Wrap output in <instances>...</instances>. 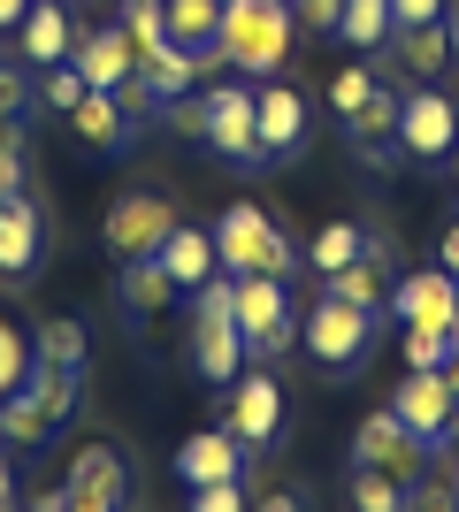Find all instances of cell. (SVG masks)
<instances>
[{"instance_id":"cell-22","label":"cell","mask_w":459,"mask_h":512,"mask_svg":"<svg viewBox=\"0 0 459 512\" xmlns=\"http://www.w3.org/2000/svg\"><path fill=\"white\" fill-rule=\"evenodd\" d=\"M69 130H77L92 153H123V146H131V115H123L115 92H85V100L69 107Z\"/></svg>"},{"instance_id":"cell-29","label":"cell","mask_w":459,"mask_h":512,"mask_svg":"<svg viewBox=\"0 0 459 512\" xmlns=\"http://www.w3.org/2000/svg\"><path fill=\"white\" fill-rule=\"evenodd\" d=\"M138 77H146V85H153V100L169 107V100H184V92H192L199 62H192V54H184V46H161V54H146V62H138Z\"/></svg>"},{"instance_id":"cell-30","label":"cell","mask_w":459,"mask_h":512,"mask_svg":"<svg viewBox=\"0 0 459 512\" xmlns=\"http://www.w3.org/2000/svg\"><path fill=\"white\" fill-rule=\"evenodd\" d=\"M337 31H345L360 54H375V46L398 31V23H391V0H345V23H337Z\"/></svg>"},{"instance_id":"cell-33","label":"cell","mask_w":459,"mask_h":512,"mask_svg":"<svg viewBox=\"0 0 459 512\" xmlns=\"http://www.w3.org/2000/svg\"><path fill=\"white\" fill-rule=\"evenodd\" d=\"M31 367H39V352H31V337H23L16 321L0 314V398H8V390H16L23 375H31Z\"/></svg>"},{"instance_id":"cell-21","label":"cell","mask_w":459,"mask_h":512,"mask_svg":"<svg viewBox=\"0 0 459 512\" xmlns=\"http://www.w3.org/2000/svg\"><path fill=\"white\" fill-rule=\"evenodd\" d=\"M306 138V100L291 85H261V161H291Z\"/></svg>"},{"instance_id":"cell-47","label":"cell","mask_w":459,"mask_h":512,"mask_svg":"<svg viewBox=\"0 0 459 512\" xmlns=\"http://www.w3.org/2000/svg\"><path fill=\"white\" fill-rule=\"evenodd\" d=\"M31 16V0H0V31H8V23H23Z\"/></svg>"},{"instance_id":"cell-8","label":"cell","mask_w":459,"mask_h":512,"mask_svg":"<svg viewBox=\"0 0 459 512\" xmlns=\"http://www.w3.org/2000/svg\"><path fill=\"white\" fill-rule=\"evenodd\" d=\"M176 230H184V222H176V207L161 192H123L108 207V222H100V237H108L115 260H153Z\"/></svg>"},{"instance_id":"cell-39","label":"cell","mask_w":459,"mask_h":512,"mask_svg":"<svg viewBox=\"0 0 459 512\" xmlns=\"http://www.w3.org/2000/svg\"><path fill=\"white\" fill-rule=\"evenodd\" d=\"M291 16H299L306 31H337V23H345V0H291Z\"/></svg>"},{"instance_id":"cell-49","label":"cell","mask_w":459,"mask_h":512,"mask_svg":"<svg viewBox=\"0 0 459 512\" xmlns=\"http://www.w3.org/2000/svg\"><path fill=\"white\" fill-rule=\"evenodd\" d=\"M444 31H452V62H459V0L444 8Z\"/></svg>"},{"instance_id":"cell-26","label":"cell","mask_w":459,"mask_h":512,"mask_svg":"<svg viewBox=\"0 0 459 512\" xmlns=\"http://www.w3.org/2000/svg\"><path fill=\"white\" fill-rule=\"evenodd\" d=\"M115 291H123L131 321H146V314H161V306L176 299V276L161 268V253H153V260H123V283H115Z\"/></svg>"},{"instance_id":"cell-51","label":"cell","mask_w":459,"mask_h":512,"mask_svg":"<svg viewBox=\"0 0 459 512\" xmlns=\"http://www.w3.org/2000/svg\"><path fill=\"white\" fill-rule=\"evenodd\" d=\"M452 107H459V92H452Z\"/></svg>"},{"instance_id":"cell-17","label":"cell","mask_w":459,"mask_h":512,"mask_svg":"<svg viewBox=\"0 0 459 512\" xmlns=\"http://www.w3.org/2000/svg\"><path fill=\"white\" fill-rule=\"evenodd\" d=\"M176 482H245V444L230 428H192L184 444H176Z\"/></svg>"},{"instance_id":"cell-19","label":"cell","mask_w":459,"mask_h":512,"mask_svg":"<svg viewBox=\"0 0 459 512\" xmlns=\"http://www.w3.org/2000/svg\"><path fill=\"white\" fill-rule=\"evenodd\" d=\"M398 92L391 85H375V100L360 107V115H345V146L360 153V161H368V169H383V161H391L398 153Z\"/></svg>"},{"instance_id":"cell-3","label":"cell","mask_w":459,"mask_h":512,"mask_svg":"<svg viewBox=\"0 0 459 512\" xmlns=\"http://www.w3.org/2000/svg\"><path fill=\"white\" fill-rule=\"evenodd\" d=\"M184 352H192V375L199 383H238L245 375V329H238V306H230V276H215V283H199L192 291V329H184Z\"/></svg>"},{"instance_id":"cell-15","label":"cell","mask_w":459,"mask_h":512,"mask_svg":"<svg viewBox=\"0 0 459 512\" xmlns=\"http://www.w3.org/2000/svg\"><path fill=\"white\" fill-rule=\"evenodd\" d=\"M69 62H77V77H85L92 92H123L138 77V46H131L123 23H100V31H77Z\"/></svg>"},{"instance_id":"cell-50","label":"cell","mask_w":459,"mask_h":512,"mask_svg":"<svg viewBox=\"0 0 459 512\" xmlns=\"http://www.w3.org/2000/svg\"><path fill=\"white\" fill-rule=\"evenodd\" d=\"M452 169H459V146H452Z\"/></svg>"},{"instance_id":"cell-41","label":"cell","mask_w":459,"mask_h":512,"mask_svg":"<svg viewBox=\"0 0 459 512\" xmlns=\"http://www.w3.org/2000/svg\"><path fill=\"white\" fill-rule=\"evenodd\" d=\"M391 23H444V0H391Z\"/></svg>"},{"instance_id":"cell-25","label":"cell","mask_w":459,"mask_h":512,"mask_svg":"<svg viewBox=\"0 0 459 512\" xmlns=\"http://www.w3.org/2000/svg\"><path fill=\"white\" fill-rule=\"evenodd\" d=\"M391 268H398V260H375V253H360L352 268H337V276H329L322 291H329V299H345V306H368V314H375V299H391V283H398Z\"/></svg>"},{"instance_id":"cell-36","label":"cell","mask_w":459,"mask_h":512,"mask_svg":"<svg viewBox=\"0 0 459 512\" xmlns=\"http://www.w3.org/2000/svg\"><path fill=\"white\" fill-rule=\"evenodd\" d=\"M406 512H459V474H421L414 490H406Z\"/></svg>"},{"instance_id":"cell-4","label":"cell","mask_w":459,"mask_h":512,"mask_svg":"<svg viewBox=\"0 0 459 512\" xmlns=\"http://www.w3.org/2000/svg\"><path fill=\"white\" fill-rule=\"evenodd\" d=\"M215 253H222V276H291V237L284 222L261 207V199H238V207H222L215 222Z\"/></svg>"},{"instance_id":"cell-18","label":"cell","mask_w":459,"mask_h":512,"mask_svg":"<svg viewBox=\"0 0 459 512\" xmlns=\"http://www.w3.org/2000/svg\"><path fill=\"white\" fill-rule=\"evenodd\" d=\"M69 46H77L69 8L62 0H31V16L16 23V62L23 69H54V62H69Z\"/></svg>"},{"instance_id":"cell-37","label":"cell","mask_w":459,"mask_h":512,"mask_svg":"<svg viewBox=\"0 0 459 512\" xmlns=\"http://www.w3.org/2000/svg\"><path fill=\"white\" fill-rule=\"evenodd\" d=\"M398 352H406V367H444L452 337H444V329H414V321H406V337H398Z\"/></svg>"},{"instance_id":"cell-45","label":"cell","mask_w":459,"mask_h":512,"mask_svg":"<svg viewBox=\"0 0 459 512\" xmlns=\"http://www.w3.org/2000/svg\"><path fill=\"white\" fill-rule=\"evenodd\" d=\"M23 512H62V490H31V497H23Z\"/></svg>"},{"instance_id":"cell-32","label":"cell","mask_w":459,"mask_h":512,"mask_svg":"<svg viewBox=\"0 0 459 512\" xmlns=\"http://www.w3.org/2000/svg\"><path fill=\"white\" fill-rule=\"evenodd\" d=\"M31 176V138H23V115H0V192H23Z\"/></svg>"},{"instance_id":"cell-46","label":"cell","mask_w":459,"mask_h":512,"mask_svg":"<svg viewBox=\"0 0 459 512\" xmlns=\"http://www.w3.org/2000/svg\"><path fill=\"white\" fill-rule=\"evenodd\" d=\"M437 459H444V474H459V428H452V436L437 444Z\"/></svg>"},{"instance_id":"cell-44","label":"cell","mask_w":459,"mask_h":512,"mask_svg":"<svg viewBox=\"0 0 459 512\" xmlns=\"http://www.w3.org/2000/svg\"><path fill=\"white\" fill-rule=\"evenodd\" d=\"M0 505H16V451L0 444Z\"/></svg>"},{"instance_id":"cell-14","label":"cell","mask_w":459,"mask_h":512,"mask_svg":"<svg viewBox=\"0 0 459 512\" xmlns=\"http://www.w3.org/2000/svg\"><path fill=\"white\" fill-rule=\"evenodd\" d=\"M383 306H391L398 321H414V329H444V337H459V276H444V268L398 276Z\"/></svg>"},{"instance_id":"cell-7","label":"cell","mask_w":459,"mask_h":512,"mask_svg":"<svg viewBox=\"0 0 459 512\" xmlns=\"http://www.w3.org/2000/svg\"><path fill=\"white\" fill-rule=\"evenodd\" d=\"M352 467H375V474H391V482L414 490L421 474H429V444H421L414 428L383 406V413H368V421L352 428Z\"/></svg>"},{"instance_id":"cell-9","label":"cell","mask_w":459,"mask_h":512,"mask_svg":"<svg viewBox=\"0 0 459 512\" xmlns=\"http://www.w3.org/2000/svg\"><path fill=\"white\" fill-rule=\"evenodd\" d=\"M199 115H207V146H215L222 161H261V92L253 85L199 92Z\"/></svg>"},{"instance_id":"cell-6","label":"cell","mask_w":459,"mask_h":512,"mask_svg":"<svg viewBox=\"0 0 459 512\" xmlns=\"http://www.w3.org/2000/svg\"><path fill=\"white\" fill-rule=\"evenodd\" d=\"M230 306H238L245 352H261V360H276V352L299 337V314H291L284 276H230Z\"/></svg>"},{"instance_id":"cell-20","label":"cell","mask_w":459,"mask_h":512,"mask_svg":"<svg viewBox=\"0 0 459 512\" xmlns=\"http://www.w3.org/2000/svg\"><path fill=\"white\" fill-rule=\"evenodd\" d=\"M161 23H169V39L192 54L199 69L222 62L215 39H222V0H161Z\"/></svg>"},{"instance_id":"cell-5","label":"cell","mask_w":459,"mask_h":512,"mask_svg":"<svg viewBox=\"0 0 459 512\" xmlns=\"http://www.w3.org/2000/svg\"><path fill=\"white\" fill-rule=\"evenodd\" d=\"M299 337H306V352H314V367H322L329 383H345V375H360V360H368V344H375V314L322 291V299L306 306Z\"/></svg>"},{"instance_id":"cell-35","label":"cell","mask_w":459,"mask_h":512,"mask_svg":"<svg viewBox=\"0 0 459 512\" xmlns=\"http://www.w3.org/2000/svg\"><path fill=\"white\" fill-rule=\"evenodd\" d=\"M85 77H77V62H54V69H39V100L46 107H54V115H69V107H77V100H85Z\"/></svg>"},{"instance_id":"cell-10","label":"cell","mask_w":459,"mask_h":512,"mask_svg":"<svg viewBox=\"0 0 459 512\" xmlns=\"http://www.w3.org/2000/svg\"><path fill=\"white\" fill-rule=\"evenodd\" d=\"M391 413L437 451L444 436L459 428V398H452V383H444V367H406V383L391 390Z\"/></svg>"},{"instance_id":"cell-23","label":"cell","mask_w":459,"mask_h":512,"mask_svg":"<svg viewBox=\"0 0 459 512\" xmlns=\"http://www.w3.org/2000/svg\"><path fill=\"white\" fill-rule=\"evenodd\" d=\"M161 268L176 276V291H199V283L222 276V253H215V230H176L161 245Z\"/></svg>"},{"instance_id":"cell-24","label":"cell","mask_w":459,"mask_h":512,"mask_svg":"<svg viewBox=\"0 0 459 512\" xmlns=\"http://www.w3.org/2000/svg\"><path fill=\"white\" fill-rule=\"evenodd\" d=\"M391 39H398L406 77H421V85L444 77V62H452V31H444V23H406V31H391Z\"/></svg>"},{"instance_id":"cell-31","label":"cell","mask_w":459,"mask_h":512,"mask_svg":"<svg viewBox=\"0 0 459 512\" xmlns=\"http://www.w3.org/2000/svg\"><path fill=\"white\" fill-rule=\"evenodd\" d=\"M352 512H406V482L375 467H352Z\"/></svg>"},{"instance_id":"cell-38","label":"cell","mask_w":459,"mask_h":512,"mask_svg":"<svg viewBox=\"0 0 459 512\" xmlns=\"http://www.w3.org/2000/svg\"><path fill=\"white\" fill-rule=\"evenodd\" d=\"M192 512H253V497H245V482H199Z\"/></svg>"},{"instance_id":"cell-43","label":"cell","mask_w":459,"mask_h":512,"mask_svg":"<svg viewBox=\"0 0 459 512\" xmlns=\"http://www.w3.org/2000/svg\"><path fill=\"white\" fill-rule=\"evenodd\" d=\"M253 512H306V497H299V490H268Z\"/></svg>"},{"instance_id":"cell-48","label":"cell","mask_w":459,"mask_h":512,"mask_svg":"<svg viewBox=\"0 0 459 512\" xmlns=\"http://www.w3.org/2000/svg\"><path fill=\"white\" fill-rule=\"evenodd\" d=\"M444 383H452V398H459V337H452V352H444Z\"/></svg>"},{"instance_id":"cell-13","label":"cell","mask_w":459,"mask_h":512,"mask_svg":"<svg viewBox=\"0 0 459 512\" xmlns=\"http://www.w3.org/2000/svg\"><path fill=\"white\" fill-rule=\"evenodd\" d=\"M452 146H459V107L437 85L406 92V107H398V153L406 161H444Z\"/></svg>"},{"instance_id":"cell-28","label":"cell","mask_w":459,"mask_h":512,"mask_svg":"<svg viewBox=\"0 0 459 512\" xmlns=\"http://www.w3.org/2000/svg\"><path fill=\"white\" fill-rule=\"evenodd\" d=\"M31 352H39V367H62V375H85V329L69 314L39 321V337H31Z\"/></svg>"},{"instance_id":"cell-40","label":"cell","mask_w":459,"mask_h":512,"mask_svg":"<svg viewBox=\"0 0 459 512\" xmlns=\"http://www.w3.org/2000/svg\"><path fill=\"white\" fill-rule=\"evenodd\" d=\"M23 100H31V77H23V62H0V115H23Z\"/></svg>"},{"instance_id":"cell-42","label":"cell","mask_w":459,"mask_h":512,"mask_svg":"<svg viewBox=\"0 0 459 512\" xmlns=\"http://www.w3.org/2000/svg\"><path fill=\"white\" fill-rule=\"evenodd\" d=\"M437 268H444V276H459V222L437 237Z\"/></svg>"},{"instance_id":"cell-11","label":"cell","mask_w":459,"mask_h":512,"mask_svg":"<svg viewBox=\"0 0 459 512\" xmlns=\"http://www.w3.org/2000/svg\"><path fill=\"white\" fill-rule=\"evenodd\" d=\"M123 482H131V467L115 444H77L62 474V512H123Z\"/></svg>"},{"instance_id":"cell-12","label":"cell","mask_w":459,"mask_h":512,"mask_svg":"<svg viewBox=\"0 0 459 512\" xmlns=\"http://www.w3.org/2000/svg\"><path fill=\"white\" fill-rule=\"evenodd\" d=\"M230 436L245 451H268L284 436V383L268 375V367H245L238 383H230Z\"/></svg>"},{"instance_id":"cell-34","label":"cell","mask_w":459,"mask_h":512,"mask_svg":"<svg viewBox=\"0 0 459 512\" xmlns=\"http://www.w3.org/2000/svg\"><path fill=\"white\" fill-rule=\"evenodd\" d=\"M375 85H383V77H375L368 62H352V69H337V85H329V107H337V115H360V107L375 100Z\"/></svg>"},{"instance_id":"cell-16","label":"cell","mask_w":459,"mask_h":512,"mask_svg":"<svg viewBox=\"0 0 459 512\" xmlns=\"http://www.w3.org/2000/svg\"><path fill=\"white\" fill-rule=\"evenodd\" d=\"M39 260H46V214L31 192H8L0 199V283H23Z\"/></svg>"},{"instance_id":"cell-52","label":"cell","mask_w":459,"mask_h":512,"mask_svg":"<svg viewBox=\"0 0 459 512\" xmlns=\"http://www.w3.org/2000/svg\"><path fill=\"white\" fill-rule=\"evenodd\" d=\"M153 8H161V0H153Z\"/></svg>"},{"instance_id":"cell-1","label":"cell","mask_w":459,"mask_h":512,"mask_svg":"<svg viewBox=\"0 0 459 512\" xmlns=\"http://www.w3.org/2000/svg\"><path fill=\"white\" fill-rule=\"evenodd\" d=\"M85 398V375H62V367H31L8 398H0V444L8 451H46L62 436V421Z\"/></svg>"},{"instance_id":"cell-27","label":"cell","mask_w":459,"mask_h":512,"mask_svg":"<svg viewBox=\"0 0 459 512\" xmlns=\"http://www.w3.org/2000/svg\"><path fill=\"white\" fill-rule=\"evenodd\" d=\"M368 253V230H360V222H322V237H314V245H306V268H314V276H337V268H352V260Z\"/></svg>"},{"instance_id":"cell-2","label":"cell","mask_w":459,"mask_h":512,"mask_svg":"<svg viewBox=\"0 0 459 512\" xmlns=\"http://www.w3.org/2000/svg\"><path fill=\"white\" fill-rule=\"evenodd\" d=\"M291 31H299L291 0H222L215 54L230 69H245V77H276V69L291 62Z\"/></svg>"}]
</instances>
